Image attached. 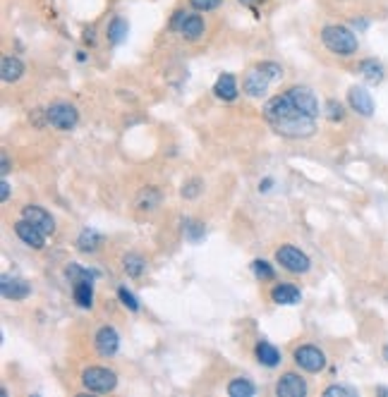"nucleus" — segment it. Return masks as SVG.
I'll list each match as a JSON object with an SVG mask.
<instances>
[{"label":"nucleus","mask_w":388,"mask_h":397,"mask_svg":"<svg viewBox=\"0 0 388 397\" xmlns=\"http://www.w3.org/2000/svg\"><path fill=\"white\" fill-rule=\"evenodd\" d=\"M118 297H120V302H123V307H128L130 311H139L137 297H134V294L130 292L128 287H120V290H118Z\"/></svg>","instance_id":"c756f323"},{"label":"nucleus","mask_w":388,"mask_h":397,"mask_svg":"<svg viewBox=\"0 0 388 397\" xmlns=\"http://www.w3.org/2000/svg\"><path fill=\"white\" fill-rule=\"evenodd\" d=\"M82 383L89 393H110L118 385V376L115 371L104 369V366H91L82 374Z\"/></svg>","instance_id":"7ed1b4c3"},{"label":"nucleus","mask_w":388,"mask_h":397,"mask_svg":"<svg viewBox=\"0 0 388 397\" xmlns=\"http://www.w3.org/2000/svg\"><path fill=\"white\" fill-rule=\"evenodd\" d=\"M384 359H386V361H388V345H386V347H384Z\"/></svg>","instance_id":"ea45409f"},{"label":"nucleus","mask_w":388,"mask_h":397,"mask_svg":"<svg viewBox=\"0 0 388 397\" xmlns=\"http://www.w3.org/2000/svg\"><path fill=\"white\" fill-rule=\"evenodd\" d=\"M65 278L70 280L72 285H77V283H94L96 270H86V268H82L80 264H70L65 268Z\"/></svg>","instance_id":"4be33fe9"},{"label":"nucleus","mask_w":388,"mask_h":397,"mask_svg":"<svg viewBox=\"0 0 388 397\" xmlns=\"http://www.w3.org/2000/svg\"><path fill=\"white\" fill-rule=\"evenodd\" d=\"M128 29L130 27L123 17H115L113 22L108 24V34H106V36H108V41L113 43V46H120V43L128 38Z\"/></svg>","instance_id":"5701e85b"},{"label":"nucleus","mask_w":388,"mask_h":397,"mask_svg":"<svg viewBox=\"0 0 388 397\" xmlns=\"http://www.w3.org/2000/svg\"><path fill=\"white\" fill-rule=\"evenodd\" d=\"M199 192H202V182L199 180H190L187 185H182V196L185 198H194Z\"/></svg>","instance_id":"72a5a7b5"},{"label":"nucleus","mask_w":388,"mask_h":397,"mask_svg":"<svg viewBox=\"0 0 388 397\" xmlns=\"http://www.w3.org/2000/svg\"><path fill=\"white\" fill-rule=\"evenodd\" d=\"M14 235H17L27 246H32V249H43V244H46V235H43L36 225L24 220V218L14 222Z\"/></svg>","instance_id":"9b49d317"},{"label":"nucleus","mask_w":388,"mask_h":397,"mask_svg":"<svg viewBox=\"0 0 388 397\" xmlns=\"http://www.w3.org/2000/svg\"><path fill=\"white\" fill-rule=\"evenodd\" d=\"M190 17V12H185V10H178L175 14H173V19H171V29H175V31H180L182 29V24H185V19Z\"/></svg>","instance_id":"f704fd0d"},{"label":"nucleus","mask_w":388,"mask_h":397,"mask_svg":"<svg viewBox=\"0 0 388 397\" xmlns=\"http://www.w3.org/2000/svg\"><path fill=\"white\" fill-rule=\"evenodd\" d=\"M360 72H362V77L369 81V84H381V79H384V65H381L379 60H374V57L362 60L360 62Z\"/></svg>","instance_id":"6ab92c4d"},{"label":"nucleus","mask_w":388,"mask_h":397,"mask_svg":"<svg viewBox=\"0 0 388 397\" xmlns=\"http://www.w3.org/2000/svg\"><path fill=\"white\" fill-rule=\"evenodd\" d=\"M94 342H96V350H99L101 357H113L120 347V335L115 333V328L104 326L99 333H96Z\"/></svg>","instance_id":"4468645a"},{"label":"nucleus","mask_w":388,"mask_h":397,"mask_svg":"<svg viewBox=\"0 0 388 397\" xmlns=\"http://www.w3.org/2000/svg\"><path fill=\"white\" fill-rule=\"evenodd\" d=\"M285 94L290 96V101H293L302 113L312 115V118H317V115L322 113V110H319L317 96H314V91L307 89V86H293V89H288Z\"/></svg>","instance_id":"6e6552de"},{"label":"nucleus","mask_w":388,"mask_h":397,"mask_svg":"<svg viewBox=\"0 0 388 397\" xmlns=\"http://www.w3.org/2000/svg\"><path fill=\"white\" fill-rule=\"evenodd\" d=\"M72 297H75L77 307L91 309V304H94V287H91V283H77V285H72Z\"/></svg>","instance_id":"aec40b11"},{"label":"nucleus","mask_w":388,"mask_h":397,"mask_svg":"<svg viewBox=\"0 0 388 397\" xmlns=\"http://www.w3.org/2000/svg\"><path fill=\"white\" fill-rule=\"evenodd\" d=\"M22 218L32 222V225H36L38 230L43 232V235H53V232H56V220H53V216L46 211V208H41V206H24Z\"/></svg>","instance_id":"9d476101"},{"label":"nucleus","mask_w":388,"mask_h":397,"mask_svg":"<svg viewBox=\"0 0 388 397\" xmlns=\"http://www.w3.org/2000/svg\"><path fill=\"white\" fill-rule=\"evenodd\" d=\"M348 103H350V108L355 110L357 115H362V118H372V115H374V101H372L369 91L362 89V86H352V89L348 91Z\"/></svg>","instance_id":"f8f14e48"},{"label":"nucleus","mask_w":388,"mask_h":397,"mask_svg":"<svg viewBox=\"0 0 388 397\" xmlns=\"http://www.w3.org/2000/svg\"><path fill=\"white\" fill-rule=\"evenodd\" d=\"M46 123L60 132H70L80 123V113L70 103H53L51 108H46Z\"/></svg>","instance_id":"20e7f679"},{"label":"nucleus","mask_w":388,"mask_h":397,"mask_svg":"<svg viewBox=\"0 0 388 397\" xmlns=\"http://www.w3.org/2000/svg\"><path fill=\"white\" fill-rule=\"evenodd\" d=\"M0 292H3L5 299H12V302H22L32 294V287L24 278H17V275H3L0 278Z\"/></svg>","instance_id":"1a4fd4ad"},{"label":"nucleus","mask_w":388,"mask_h":397,"mask_svg":"<svg viewBox=\"0 0 388 397\" xmlns=\"http://www.w3.org/2000/svg\"><path fill=\"white\" fill-rule=\"evenodd\" d=\"M185 235H187V240L190 242H199L204 237V225L202 222H197V220H187Z\"/></svg>","instance_id":"7c9ffc66"},{"label":"nucleus","mask_w":388,"mask_h":397,"mask_svg":"<svg viewBox=\"0 0 388 397\" xmlns=\"http://www.w3.org/2000/svg\"><path fill=\"white\" fill-rule=\"evenodd\" d=\"M0 194H3V201H8L10 198V182L8 180L0 182Z\"/></svg>","instance_id":"c9c22d12"},{"label":"nucleus","mask_w":388,"mask_h":397,"mask_svg":"<svg viewBox=\"0 0 388 397\" xmlns=\"http://www.w3.org/2000/svg\"><path fill=\"white\" fill-rule=\"evenodd\" d=\"M240 3L245 5V8H252V10H254L256 5H261V3H264V0H240Z\"/></svg>","instance_id":"e433bc0d"},{"label":"nucleus","mask_w":388,"mask_h":397,"mask_svg":"<svg viewBox=\"0 0 388 397\" xmlns=\"http://www.w3.org/2000/svg\"><path fill=\"white\" fill-rule=\"evenodd\" d=\"M324 395L326 397H357V390L355 388H348V385H328L326 390H324Z\"/></svg>","instance_id":"2f4dec72"},{"label":"nucleus","mask_w":388,"mask_h":397,"mask_svg":"<svg viewBox=\"0 0 388 397\" xmlns=\"http://www.w3.org/2000/svg\"><path fill=\"white\" fill-rule=\"evenodd\" d=\"M276 261H278L280 266H283L285 270H290V273H307L309 270V256L304 254V251H300L298 246H280L278 251H276Z\"/></svg>","instance_id":"423d86ee"},{"label":"nucleus","mask_w":388,"mask_h":397,"mask_svg":"<svg viewBox=\"0 0 388 397\" xmlns=\"http://www.w3.org/2000/svg\"><path fill=\"white\" fill-rule=\"evenodd\" d=\"M158 201H161V194H158V190H154V187H147V190L139 194L137 206L142 208V211H151V208L158 206Z\"/></svg>","instance_id":"bb28decb"},{"label":"nucleus","mask_w":388,"mask_h":397,"mask_svg":"<svg viewBox=\"0 0 388 397\" xmlns=\"http://www.w3.org/2000/svg\"><path fill=\"white\" fill-rule=\"evenodd\" d=\"M101 244H104V237H101L96 230H82V235L77 237L80 251H96Z\"/></svg>","instance_id":"393cba45"},{"label":"nucleus","mask_w":388,"mask_h":397,"mask_svg":"<svg viewBox=\"0 0 388 397\" xmlns=\"http://www.w3.org/2000/svg\"><path fill=\"white\" fill-rule=\"evenodd\" d=\"M293 357H295V364H298L302 371H307V374H319V371H324V366H326V357H324V352L314 345L298 347Z\"/></svg>","instance_id":"0eeeda50"},{"label":"nucleus","mask_w":388,"mask_h":397,"mask_svg":"<svg viewBox=\"0 0 388 397\" xmlns=\"http://www.w3.org/2000/svg\"><path fill=\"white\" fill-rule=\"evenodd\" d=\"M271 299L276 304H283V307H293V304H300L302 299V292H300L295 285H288V283H280L271 290Z\"/></svg>","instance_id":"2eb2a0df"},{"label":"nucleus","mask_w":388,"mask_h":397,"mask_svg":"<svg viewBox=\"0 0 388 397\" xmlns=\"http://www.w3.org/2000/svg\"><path fill=\"white\" fill-rule=\"evenodd\" d=\"M204 19L199 17V14H190V17L185 19V24H182V29H180V34L187 38V41H197L199 36L204 34Z\"/></svg>","instance_id":"412c9836"},{"label":"nucleus","mask_w":388,"mask_h":397,"mask_svg":"<svg viewBox=\"0 0 388 397\" xmlns=\"http://www.w3.org/2000/svg\"><path fill=\"white\" fill-rule=\"evenodd\" d=\"M221 3H223V0H190V5H192L194 10H199V12H208V10H216Z\"/></svg>","instance_id":"473e14b6"},{"label":"nucleus","mask_w":388,"mask_h":397,"mask_svg":"<svg viewBox=\"0 0 388 397\" xmlns=\"http://www.w3.org/2000/svg\"><path fill=\"white\" fill-rule=\"evenodd\" d=\"M271 81H276L274 77H271L261 65H256L245 75V79H242V89H245V94L252 96V99H261V96H266V91H269Z\"/></svg>","instance_id":"39448f33"},{"label":"nucleus","mask_w":388,"mask_h":397,"mask_svg":"<svg viewBox=\"0 0 388 397\" xmlns=\"http://www.w3.org/2000/svg\"><path fill=\"white\" fill-rule=\"evenodd\" d=\"M271 185H274V182H271V180H264V182H261V185H259V190H261V192H269V190H271Z\"/></svg>","instance_id":"58836bf2"},{"label":"nucleus","mask_w":388,"mask_h":397,"mask_svg":"<svg viewBox=\"0 0 388 397\" xmlns=\"http://www.w3.org/2000/svg\"><path fill=\"white\" fill-rule=\"evenodd\" d=\"M264 118L280 137L288 139H304L312 137L317 125H314V118L298 108V105L290 101L288 94L283 96H274L264 103Z\"/></svg>","instance_id":"f257e3e1"},{"label":"nucleus","mask_w":388,"mask_h":397,"mask_svg":"<svg viewBox=\"0 0 388 397\" xmlns=\"http://www.w3.org/2000/svg\"><path fill=\"white\" fill-rule=\"evenodd\" d=\"M252 273H254L256 280H261V283H266V280H274L276 278V273H274V268H271V264H269V261H264V259L252 261Z\"/></svg>","instance_id":"cd10ccee"},{"label":"nucleus","mask_w":388,"mask_h":397,"mask_svg":"<svg viewBox=\"0 0 388 397\" xmlns=\"http://www.w3.org/2000/svg\"><path fill=\"white\" fill-rule=\"evenodd\" d=\"M10 172V161H8V156L3 153V175H8Z\"/></svg>","instance_id":"4c0bfd02"},{"label":"nucleus","mask_w":388,"mask_h":397,"mask_svg":"<svg viewBox=\"0 0 388 397\" xmlns=\"http://www.w3.org/2000/svg\"><path fill=\"white\" fill-rule=\"evenodd\" d=\"M326 118L331 120V123H343L345 120V110H343V105L338 103V101H328L326 103Z\"/></svg>","instance_id":"c85d7f7f"},{"label":"nucleus","mask_w":388,"mask_h":397,"mask_svg":"<svg viewBox=\"0 0 388 397\" xmlns=\"http://www.w3.org/2000/svg\"><path fill=\"white\" fill-rule=\"evenodd\" d=\"M123 264H125V273H128L130 278H139V275L144 273V268H147V264H144V259L139 254H128Z\"/></svg>","instance_id":"a878e982"},{"label":"nucleus","mask_w":388,"mask_h":397,"mask_svg":"<svg viewBox=\"0 0 388 397\" xmlns=\"http://www.w3.org/2000/svg\"><path fill=\"white\" fill-rule=\"evenodd\" d=\"M256 393L254 383L250 379H232L228 383V395L230 397H252Z\"/></svg>","instance_id":"b1692460"},{"label":"nucleus","mask_w":388,"mask_h":397,"mask_svg":"<svg viewBox=\"0 0 388 397\" xmlns=\"http://www.w3.org/2000/svg\"><path fill=\"white\" fill-rule=\"evenodd\" d=\"M276 395L278 397H304L307 395V383L298 374H285L276 383Z\"/></svg>","instance_id":"ddd939ff"},{"label":"nucleus","mask_w":388,"mask_h":397,"mask_svg":"<svg viewBox=\"0 0 388 397\" xmlns=\"http://www.w3.org/2000/svg\"><path fill=\"white\" fill-rule=\"evenodd\" d=\"M0 72H3V81L12 84V81L22 79L24 75V62L14 55H5L3 57V65H0Z\"/></svg>","instance_id":"f3484780"},{"label":"nucleus","mask_w":388,"mask_h":397,"mask_svg":"<svg viewBox=\"0 0 388 397\" xmlns=\"http://www.w3.org/2000/svg\"><path fill=\"white\" fill-rule=\"evenodd\" d=\"M322 41L333 55L350 57L357 53V36L352 34V29L343 27V24H328V27H324Z\"/></svg>","instance_id":"f03ea898"},{"label":"nucleus","mask_w":388,"mask_h":397,"mask_svg":"<svg viewBox=\"0 0 388 397\" xmlns=\"http://www.w3.org/2000/svg\"><path fill=\"white\" fill-rule=\"evenodd\" d=\"M254 355H256V359H259V364L269 366V369L280 364V352L276 350L271 342H259V345L254 347Z\"/></svg>","instance_id":"a211bd4d"},{"label":"nucleus","mask_w":388,"mask_h":397,"mask_svg":"<svg viewBox=\"0 0 388 397\" xmlns=\"http://www.w3.org/2000/svg\"><path fill=\"white\" fill-rule=\"evenodd\" d=\"M237 81L232 75H221L216 79V84H213V94H216V99L221 101H235L237 99Z\"/></svg>","instance_id":"dca6fc26"}]
</instances>
